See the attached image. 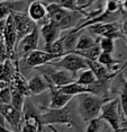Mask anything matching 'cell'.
<instances>
[{"mask_svg":"<svg viewBox=\"0 0 127 132\" xmlns=\"http://www.w3.org/2000/svg\"><path fill=\"white\" fill-rule=\"evenodd\" d=\"M40 34L41 31L38 29V25L36 24L34 29L29 33V34L25 35L22 40L18 42L16 52L19 53V55L24 59L28 54L29 52H32L33 50L38 49V40H40Z\"/></svg>","mask_w":127,"mask_h":132,"instance_id":"cell-10","label":"cell"},{"mask_svg":"<svg viewBox=\"0 0 127 132\" xmlns=\"http://www.w3.org/2000/svg\"><path fill=\"white\" fill-rule=\"evenodd\" d=\"M26 0H1L0 1V20H4L15 11H24Z\"/></svg>","mask_w":127,"mask_h":132,"instance_id":"cell-15","label":"cell"},{"mask_svg":"<svg viewBox=\"0 0 127 132\" xmlns=\"http://www.w3.org/2000/svg\"><path fill=\"white\" fill-rule=\"evenodd\" d=\"M114 131L106 120L101 119L100 116L90 120V122L86 125V131Z\"/></svg>","mask_w":127,"mask_h":132,"instance_id":"cell-21","label":"cell"},{"mask_svg":"<svg viewBox=\"0 0 127 132\" xmlns=\"http://www.w3.org/2000/svg\"><path fill=\"white\" fill-rule=\"evenodd\" d=\"M50 64H52L53 67H55V68H61V69H65V70L70 71L75 79H77L78 73H79L81 70L89 68L87 59L83 58L82 55H80L79 53H77V52L65 53L61 58L50 62Z\"/></svg>","mask_w":127,"mask_h":132,"instance_id":"cell-4","label":"cell"},{"mask_svg":"<svg viewBox=\"0 0 127 132\" xmlns=\"http://www.w3.org/2000/svg\"><path fill=\"white\" fill-rule=\"evenodd\" d=\"M16 64L17 60H15V63H13L11 59H5L0 61V88L10 86L16 71Z\"/></svg>","mask_w":127,"mask_h":132,"instance_id":"cell-14","label":"cell"},{"mask_svg":"<svg viewBox=\"0 0 127 132\" xmlns=\"http://www.w3.org/2000/svg\"><path fill=\"white\" fill-rule=\"evenodd\" d=\"M60 90L65 93V94H69L71 96H77L79 94H82V93H91L90 92V88L88 86H84L82 84L78 82L77 80H74V81H72L70 84H68V85H64L62 87H60Z\"/></svg>","mask_w":127,"mask_h":132,"instance_id":"cell-19","label":"cell"},{"mask_svg":"<svg viewBox=\"0 0 127 132\" xmlns=\"http://www.w3.org/2000/svg\"><path fill=\"white\" fill-rule=\"evenodd\" d=\"M0 103H11L10 87L0 88Z\"/></svg>","mask_w":127,"mask_h":132,"instance_id":"cell-27","label":"cell"},{"mask_svg":"<svg viewBox=\"0 0 127 132\" xmlns=\"http://www.w3.org/2000/svg\"><path fill=\"white\" fill-rule=\"evenodd\" d=\"M43 129L44 123L41 116V112L36 111V107L31 102L25 101L22 112L20 131H42Z\"/></svg>","mask_w":127,"mask_h":132,"instance_id":"cell-5","label":"cell"},{"mask_svg":"<svg viewBox=\"0 0 127 132\" xmlns=\"http://www.w3.org/2000/svg\"><path fill=\"white\" fill-rule=\"evenodd\" d=\"M120 111H122V105L119 97L115 100H108L102 105L99 116L109 123L114 131H119Z\"/></svg>","mask_w":127,"mask_h":132,"instance_id":"cell-6","label":"cell"},{"mask_svg":"<svg viewBox=\"0 0 127 132\" xmlns=\"http://www.w3.org/2000/svg\"><path fill=\"white\" fill-rule=\"evenodd\" d=\"M48 9V20L59 25L62 31L75 28L79 24H81V18L86 16V13L81 10H69L62 7L57 2L47 4Z\"/></svg>","mask_w":127,"mask_h":132,"instance_id":"cell-2","label":"cell"},{"mask_svg":"<svg viewBox=\"0 0 127 132\" xmlns=\"http://www.w3.org/2000/svg\"><path fill=\"white\" fill-rule=\"evenodd\" d=\"M26 11L32 20H34L37 25L42 26L48 22L47 4L41 1V0H34V1L29 2V5L26 8Z\"/></svg>","mask_w":127,"mask_h":132,"instance_id":"cell-13","label":"cell"},{"mask_svg":"<svg viewBox=\"0 0 127 132\" xmlns=\"http://www.w3.org/2000/svg\"><path fill=\"white\" fill-rule=\"evenodd\" d=\"M50 103H48V107L52 109H62V107L66 106L74 96H71L69 94L61 92L59 88H51L50 89Z\"/></svg>","mask_w":127,"mask_h":132,"instance_id":"cell-17","label":"cell"},{"mask_svg":"<svg viewBox=\"0 0 127 132\" xmlns=\"http://www.w3.org/2000/svg\"><path fill=\"white\" fill-rule=\"evenodd\" d=\"M4 41H5L8 58L11 60H16V54H17L16 49L18 44V37H17V31H16V26H15L13 14H10L5 19Z\"/></svg>","mask_w":127,"mask_h":132,"instance_id":"cell-7","label":"cell"},{"mask_svg":"<svg viewBox=\"0 0 127 132\" xmlns=\"http://www.w3.org/2000/svg\"><path fill=\"white\" fill-rule=\"evenodd\" d=\"M120 105H122V109L125 113L126 118H127V81L124 82V86L122 88V92H120Z\"/></svg>","mask_w":127,"mask_h":132,"instance_id":"cell-26","label":"cell"},{"mask_svg":"<svg viewBox=\"0 0 127 132\" xmlns=\"http://www.w3.org/2000/svg\"><path fill=\"white\" fill-rule=\"evenodd\" d=\"M13 17L17 31L18 42H19L25 35L29 34L34 29L36 23L34 20H32V18L27 14V11L26 13H24V11H15V13H13Z\"/></svg>","mask_w":127,"mask_h":132,"instance_id":"cell-11","label":"cell"},{"mask_svg":"<svg viewBox=\"0 0 127 132\" xmlns=\"http://www.w3.org/2000/svg\"><path fill=\"white\" fill-rule=\"evenodd\" d=\"M0 115L14 131H20L22 112L17 110L11 103H0Z\"/></svg>","mask_w":127,"mask_h":132,"instance_id":"cell-9","label":"cell"},{"mask_svg":"<svg viewBox=\"0 0 127 132\" xmlns=\"http://www.w3.org/2000/svg\"><path fill=\"white\" fill-rule=\"evenodd\" d=\"M99 46L104 52L113 53L115 49V40L111 37H99Z\"/></svg>","mask_w":127,"mask_h":132,"instance_id":"cell-24","label":"cell"},{"mask_svg":"<svg viewBox=\"0 0 127 132\" xmlns=\"http://www.w3.org/2000/svg\"><path fill=\"white\" fill-rule=\"evenodd\" d=\"M122 8L127 13V0H123V4H122Z\"/></svg>","mask_w":127,"mask_h":132,"instance_id":"cell-30","label":"cell"},{"mask_svg":"<svg viewBox=\"0 0 127 132\" xmlns=\"http://www.w3.org/2000/svg\"><path fill=\"white\" fill-rule=\"evenodd\" d=\"M40 31H41V35L43 36L45 41V44H51L61 37L62 29L59 25L48 20L47 23H45L44 25L41 26Z\"/></svg>","mask_w":127,"mask_h":132,"instance_id":"cell-16","label":"cell"},{"mask_svg":"<svg viewBox=\"0 0 127 132\" xmlns=\"http://www.w3.org/2000/svg\"><path fill=\"white\" fill-rule=\"evenodd\" d=\"M28 87L29 90H31L32 95H42L43 93L50 90V85L46 81V79L44 78V76L42 75H35L28 81Z\"/></svg>","mask_w":127,"mask_h":132,"instance_id":"cell-18","label":"cell"},{"mask_svg":"<svg viewBox=\"0 0 127 132\" xmlns=\"http://www.w3.org/2000/svg\"><path fill=\"white\" fill-rule=\"evenodd\" d=\"M77 80L78 82L82 84L84 86H88L90 88V86L95 85V84L98 81V77L96 76V73L93 72L90 68H87V69H83L81 70L77 76ZM91 92V90H90Z\"/></svg>","mask_w":127,"mask_h":132,"instance_id":"cell-20","label":"cell"},{"mask_svg":"<svg viewBox=\"0 0 127 132\" xmlns=\"http://www.w3.org/2000/svg\"><path fill=\"white\" fill-rule=\"evenodd\" d=\"M126 44H127V43H126Z\"/></svg>","mask_w":127,"mask_h":132,"instance_id":"cell-34","label":"cell"},{"mask_svg":"<svg viewBox=\"0 0 127 132\" xmlns=\"http://www.w3.org/2000/svg\"><path fill=\"white\" fill-rule=\"evenodd\" d=\"M97 44H99V37L95 40L93 37H91L90 35H80L79 40H78L77 46L72 52H78V51H84V50H89L91 47L96 46Z\"/></svg>","mask_w":127,"mask_h":132,"instance_id":"cell-22","label":"cell"},{"mask_svg":"<svg viewBox=\"0 0 127 132\" xmlns=\"http://www.w3.org/2000/svg\"><path fill=\"white\" fill-rule=\"evenodd\" d=\"M115 1H117V2H120V1H123V0H115Z\"/></svg>","mask_w":127,"mask_h":132,"instance_id":"cell-32","label":"cell"},{"mask_svg":"<svg viewBox=\"0 0 127 132\" xmlns=\"http://www.w3.org/2000/svg\"><path fill=\"white\" fill-rule=\"evenodd\" d=\"M57 4H60L62 7H64L69 10H73V11L80 10L79 5H78V0H57Z\"/></svg>","mask_w":127,"mask_h":132,"instance_id":"cell-25","label":"cell"},{"mask_svg":"<svg viewBox=\"0 0 127 132\" xmlns=\"http://www.w3.org/2000/svg\"><path fill=\"white\" fill-rule=\"evenodd\" d=\"M97 60H98L100 63L104 64L105 67H107L110 71H114V72H116V70L119 67V60L114 59L113 56H111V53H108V52L101 51V53L99 54Z\"/></svg>","mask_w":127,"mask_h":132,"instance_id":"cell-23","label":"cell"},{"mask_svg":"<svg viewBox=\"0 0 127 132\" xmlns=\"http://www.w3.org/2000/svg\"><path fill=\"white\" fill-rule=\"evenodd\" d=\"M59 58H61V56L50 53L45 50L42 51V50L36 49V50H33L32 52H29L24 59H25V63L29 68H37V67H41V65H45L50 63V62H52Z\"/></svg>","mask_w":127,"mask_h":132,"instance_id":"cell-12","label":"cell"},{"mask_svg":"<svg viewBox=\"0 0 127 132\" xmlns=\"http://www.w3.org/2000/svg\"><path fill=\"white\" fill-rule=\"evenodd\" d=\"M75 100L78 105V112L84 124L87 125L90 120L99 116L102 105L105 102L108 101V98H105L93 93H82L75 96Z\"/></svg>","mask_w":127,"mask_h":132,"instance_id":"cell-3","label":"cell"},{"mask_svg":"<svg viewBox=\"0 0 127 132\" xmlns=\"http://www.w3.org/2000/svg\"><path fill=\"white\" fill-rule=\"evenodd\" d=\"M120 2H117L115 0H107L106 1L105 9L110 13H119L120 11Z\"/></svg>","mask_w":127,"mask_h":132,"instance_id":"cell-28","label":"cell"},{"mask_svg":"<svg viewBox=\"0 0 127 132\" xmlns=\"http://www.w3.org/2000/svg\"><path fill=\"white\" fill-rule=\"evenodd\" d=\"M41 109V116L43 120L44 125L46 124H66L69 127H74L79 129L78 123L81 122V116L78 112L77 100L73 97L69 102L66 106L62 109H52V107L40 106Z\"/></svg>","mask_w":127,"mask_h":132,"instance_id":"cell-1","label":"cell"},{"mask_svg":"<svg viewBox=\"0 0 127 132\" xmlns=\"http://www.w3.org/2000/svg\"><path fill=\"white\" fill-rule=\"evenodd\" d=\"M122 33L124 35V40H125V42L127 43V19L124 20V23L122 25Z\"/></svg>","mask_w":127,"mask_h":132,"instance_id":"cell-29","label":"cell"},{"mask_svg":"<svg viewBox=\"0 0 127 132\" xmlns=\"http://www.w3.org/2000/svg\"><path fill=\"white\" fill-rule=\"evenodd\" d=\"M88 28L93 34H96L98 37H111L114 40H116V38H124L122 28L118 27L116 22L92 24V25L88 26Z\"/></svg>","mask_w":127,"mask_h":132,"instance_id":"cell-8","label":"cell"},{"mask_svg":"<svg viewBox=\"0 0 127 132\" xmlns=\"http://www.w3.org/2000/svg\"><path fill=\"white\" fill-rule=\"evenodd\" d=\"M0 1H1V0H0Z\"/></svg>","mask_w":127,"mask_h":132,"instance_id":"cell-33","label":"cell"},{"mask_svg":"<svg viewBox=\"0 0 127 132\" xmlns=\"http://www.w3.org/2000/svg\"><path fill=\"white\" fill-rule=\"evenodd\" d=\"M95 1H96V0H89V4H88V7H90V6H91Z\"/></svg>","mask_w":127,"mask_h":132,"instance_id":"cell-31","label":"cell"}]
</instances>
